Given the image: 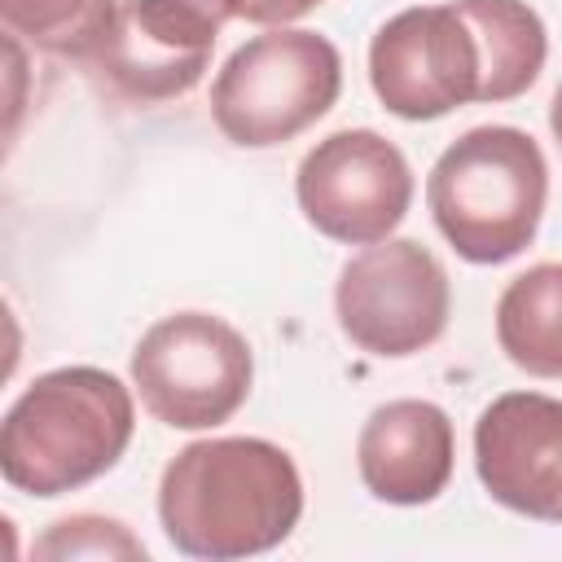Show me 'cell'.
Masks as SVG:
<instances>
[{
    "label": "cell",
    "instance_id": "obj_4",
    "mask_svg": "<svg viewBox=\"0 0 562 562\" xmlns=\"http://www.w3.org/2000/svg\"><path fill=\"white\" fill-rule=\"evenodd\" d=\"M342 92V57L321 31L272 26L246 40L211 83V119L241 149H272L307 132Z\"/></svg>",
    "mask_w": 562,
    "mask_h": 562
},
{
    "label": "cell",
    "instance_id": "obj_13",
    "mask_svg": "<svg viewBox=\"0 0 562 562\" xmlns=\"http://www.w3.org/2000/svg\"><path fill=\"white\" fill-rule=\"evenodd\" d=\"M479 26L483 57H487V97L492 105L522 97L549 57V35L540 13L527 0H461Z\"/></svg>",
    "mask_w": 562,
    "mask_h": 562
},
{
    "label": "cell",
    "instance_id": "obj_9",
    "mask_svg": "<svg viewBox=\"0 0 562 562\" xmlns=\"http://www.w3.org/2000/svg\"><path fill=\"white\" fill-rule=\"evenodd\" d=\"M303 220L342 246L386 241L413 202V171L395 140L373 127H342L316 140L294 176Z\"/></svg>",
    "mask_w": 562,
    "mask_h": 562
},
{
    "label": "cell",
    "instance_id": "obj_11",
    "mask_svg": "<svg viewBox=\"0 0 562 562\" xmlns=\"http://www.w3.org/2000/svg\"><path fill=\"white\" fill-rule=\"evenodd\" d=\"M457 461L452 417L430 400H386L356 439V470L369 496L386 505H430Z\"/></svg>",
    "mask_w": 562,
    "mask_h": 562
},
{
    "label": "cell",
    "instance_id": "obj_10",
    "mask_svg": "<svg viewBox=\"0 0 562 562\" xmlns=\"http://www.w3.org/2000/svg\"><path fill=\"white\" fill-rule=\"evenodd\" d=\"M474 470L496 505L562 522V400L540 391L496 395L474 422Z\"/></svg>",
    "mask_w": 562,
    "mask_h": 562
},
{
    "label": "cell",
    "instance_id": "obj_3",
    "mask_svg": "<svg viewBox=\"0 0 562 562\" xmlns=\"http://www.w3.org/2000/svg\"><path fill=\"white\" fill-rule=\"evenodd\" d=\"M426 202L439 233L465 263H505L540 233L549 162L522 127H470L435 158Z\"/></svg>",
    "mask_w": 562,
    "mask_h": 562
},
{
    "label": "cell",
    "instance_id": "obj_15",
    "mask_svg": "<svg viewBox=\"0 0 562 562\" xmlns=\"http://www.w3.org/2000/svg\"><path fill=\"white\" fill-rule=\"evenodd\" d=\"M31 558L40 562H70V558H140L145 562V544L127 531V522L105 518V514H70L57 518L35 544Z\"/></svg>",
    "mask_w": 562,
    "mask_h": 562
},
{
    "label": "cell",
    "instance_id": "obj_12",
    "mask_svg": "<svg viewBox=\"0 0 562 562\" xmlns=\"http://www.w3.org/2000/svg\"><path fill=\"white\" fill-rule=\"evenodd\" d=\"M496 342L531 378H562V263H531L496 303Z\"/></svg>",
    "mask_w": 562,
    "mask_h": 562
},
{
    "label": "cell",
    "instance_id": "obj_7",
    "mask_svg": "<svg viewBox=\"0 0 562 562\" xmlns=\"http://www.w3.org/2000/svg\"><path fill=\"white\" fill-rule=\"evenodd\" d=\"M452 285L443 263L413 237H386L351 255L334 285V316L351 347L400 360L448 329Z\"/></svg>",
    "mask_w": 562,
    "mask_h": 562
},
{
    "label": "cell",
    "instance_id": "obj_16",
    "mask_svg": "<svg viewBox=\"0 0 562 562\" xmlns=\"http://www.w3.org/2000/svg\"><path fill=\"white\" fill-rule=\"evenodd\" d=\"M325 0H237V18L255 22V26H285L299 22L303 13H312Z\"/></svg>",
    "mask_w": 562,
    "mask_h": 562
},
{
    "label": "cell",
    "instance_id": "obj_8",
    "mask_svg": "<svg viewBox=\"0 0 562 562\" xmlns=\"http://www.w3.org/2000/svg\"><path fill=\"white\" fill-rule=\"evenodd\" d=\"M233 18L237 0H123L88 70L127 105L176 101L202 83L215 40Z\"/></svg>",
    "mask_w": 562,
    "mask_h": 562
},
{
    "label": "cell",
    "instance_id": "obj_14",
    "mask_svg": "<svg viewBox=\"0 0 562 562\" xmlns=\"http://www.w3.org/2000/svg\"><path fill=\"white\" fill-rule=\"evenodd\" d=\"M123 0H0V22L13 40L48 53L88 61L114 31Z\"/></svg>",
    "mask_w": 562,
    "mask_h": 562
},
{
    "label": "cell",
    "instance_id": "obj_2",
    "mask_svg": "<svg viewBox=\"0 0 562 562\" xmlns=\"http://www.w3.org/2000/svg\"><path fill=\"white\" fill-rule=\"evenodd\" d=\"M132 430V391L110 369H48L9 404L0 422V474L18 492L53 501L114 470Z\"/></svg>",
    "mask_w": 562,
    "mask_h": 562
},
{
    "label": "cell",
    "instance_id": "obj_6",
    "mask_svg": "<svg viewBox=\"0 0 562 562\" xmlns=\"http://www.w3.org/2000/svg\"><path fill=\"white\" fill-rule=\"evenodd\" d=\"M369 83L378 101L408 123L483 101L487 57L465 4H417L386 18L369 40Z\"/></svg>",
    "mask_w": 562,
    "mask_h": 562
},
{
    "label": "cell",
    "instance_id": "obj_17",
    "mask_svg": "<svg viewBox=\"0 0 562 562\" xmlns=\"http://www.w3.org/2000/svg\"><path fill=\"white\" fill-rule=\"evenodd\" d=\"M549 132H553V140H558V149H562V83H558V92H553V101H549Z\"/></svg>",
    "mask_w": 562,
    "mask_h": 562
},
{
    "label": "cell",
    "instance_id": "obj_1",
    "mask_svg": "<svg viewBox=\"0 0 562 562\" xmlns=\"http://www.w3.org/2000/svg\"><path fill=\"white\" fill-rule=\"evenodd\" d=\"M303 518L294 457L255 435L198 439L158 479V522L176 553L233 562L290 540Z\"/></svg>",
    "mask_w": 562,
    "mask_h": 562
},
{
    "label": "cell",
    "instance_id": "obj_5",
    "mask_svg": "<svg viewBox=\"0 0 562 562\" xmlns=\"http://www.w3.org/2000/svg\"><path fill=\"white\" fill-rule=\"evenodd\" d=\"M250 342L211 312L154 321L132 351V386L154 422L171 430H215L250 395Z\"/></svg>",
    "mask_w": 562,
    "mask_h": 562
}]
</instances>
